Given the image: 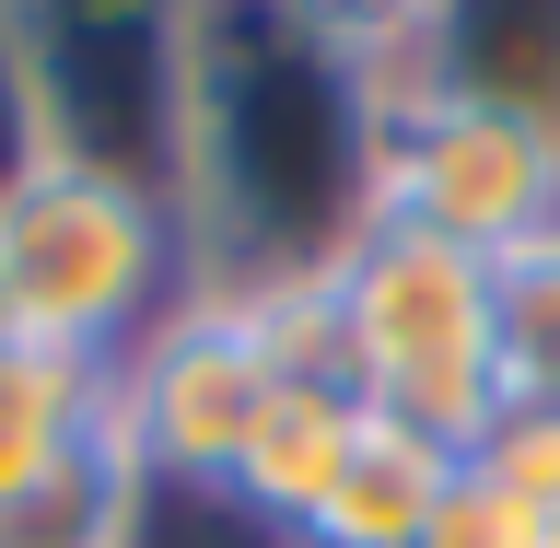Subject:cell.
Segmentation results:
<instances>
[{
  "mask_svg": "<svg viewBox=\"0 0 560 548\" xmlns=\"http://www.w3.org/2000/svg\"><path fill=\"white\" fill-rule=\"evenodd\" d=\"M490 339H502V397L560 409V222L490 257Z\"/></svg>",
  "mask_w": 560,
  "mask_h": 548,
  "instance_id": "12",
  "label": "cell"
},
{
  "mask_svg": "<svg viewBox=\"0 0 560 548\" xmlns=\"http://www.w3.org/2000/svg\"><path fill=\"white\" fill-rule=\"evenodd\" d=\"M269 397H280V362H269V339H257V315H245V292H210V280L117 362V432H129V455L152 479H175V490H222L234 479V455H245V432L269 420Z\"/></svg>",
  "mask_w": 560,
  "mask_h": 548,
  "instance_id": "6",
  "label": "cell"
},
{
  "mask_svg": "<svg viewBox=\"0 0 560 548\" xmlns=\"http://www.w3.org/2000/svg\"><path fill=\"white\" fill-rule=\"evenodd\" d=\"M140 502H152V467H140L129 432L105 420L70 467H47L24 502H0V548H129Z\"/></svg>",
  "mask_w": 560,
  "mask_h": 548,
  "instance_id": "11",
  "label": "cell"
},
{
  "mask_svg": "<svg viewBox=\"0 0 560 548\" xmlns=\"http://www.w3.org/2000/svg\"><path fill=\"white\" fill-rule=\"evenodd\" d=\"M409 82L479 94L560 140V0H420Z\"/></svg>",
  "mask_w": 560,
  "mask_h": 548,
  "instance_id": "7",
  "label": "cell"
},
{
  "mask_svg": "<svg viewBox=\"0 0 560 548\" xmlns=\"http://www.w3.org/2000/svg\"><path fill=\"white\" fill-rule=\"evenodd\" d=\"M444 479H455V444H444V432H409V420L362 409V444H350L327 514L304 525V548H420Z\"/></svg>",
  "mask_w": 560,
  "mask_h": 548,
  "instance_id": "9",
  "label": "cell"
},
{
  "mask_svg": "<svg viewBox=\"0 0 560 548\" xmlns=\"http://www.w3.org/2000/svg\"><path fill=\"white\" fill-rule=\"evenodd\" d=\"M105 420H117V374L35 350V339H0V502H24L47 467H70Z\"/></svg>",
  "mask_w": 560,
  "mask_h": 548,
  "instance_id": "10",
  "label": "cell"
},
{
  "mask_svg": "<svg viewBox=\"0 0 560 548\" xmlns=\"http://www.w3.org/2000/svg\"><path fill=\"white\" fill-rule=\"evenodd\" d=\"M350 444H362V397H350L339 374H280L269 420L245 432V455H234L222 490H234L269 537H304V525L327 514V490H339Z\"/></svg>",
  "mask_w": 560,
  "mask_h": 548,
  "instance_id": "8",
  "label": "cell"
},
{
  "mask_svg": "<svg viewBox=\"0 0 560 548\" xmlns=\"http://www.w3.org/2000/svg\"><path fill=\"white\" fill-rule=\"evenodd\" d=\"M327 304H339V374H350L362 409L409 420V432H444L455 455L490 432V409H502L490 257L432 245L409 222H374L327 269Z\"/></svg>",
  "mask_w": 560,
  "mask_h": 548,
  "instance_id": "3",
  "label": "cell"
},
{
  "mask_svg": "<svg viewBox=\"0 0 560 548\" xmlns=\"http://www.w3.org/2000/svg\"><path fill=\"white\" fill-rule=\"evenodd\" d=\"M374 222H409L467 257H514L525 234L560 222V140L479 94L397 82L374 129Z\"/></svg>",
  "mask_w": 560,
  "mask_h": 548,
  "instance_id": "5",
  "label": "cell"
},
{
  "mask_svg": "<svg viewBox=\"0 0 560 548\" xmlns=\"http://www.w3.org/2000/svg\"><path fill=\"white\" fill-rule=\"evenodd\" d=\"M420 548H549V514L455 455V479H444V502H432V525H420Z\"/></svg>",
  "mask_w": 560,
  "mask_h": 548,
  "instance_id": "13",
  "label": "cell"
},
{
  "mask_svg": "<svg viewBox=\"0 0 560 548\" xmlns=\"http://www.w3.org/2000/svg\"><path fill=\"white\" fill-rule=\"evenodd\" d=\"M397 70L315 0H187L164 199L210 292L327 280L374 234V129Z\"/></svg>",
  "mask_w": 560,
  "mask_h": 548,
  "instance_id": "1",
  "label": "cell"
},
{
  "mask_svg": "<svg viewBox=\"0 0 560 548\" xmlns=\"http://www.w3.org/2000/svg\"><path fill=\"white\" fill-rule=\"evenodd\" d=\"M0 339H12V304H0Z\"/></svg>",
  "mask_w": 560,
  "mask_h": 548,
  "instance_id": "15",
  "label": "cell"
},
{
  "mask_svg": "<svg viewBox=\"0 0 560 548\" xmlns=\"http://www.w3.org/2000/svg\"><path fill=\"white\" fill-rule=\"evenodd\" d=\"M0 35H12L47 152H94L164 187L187 0H0Z\"/></svg>",
  "mask_w": 560,
  "mask_h": 548,
  "instance_id": "4",
  "label": "cell"
},
{
  "mask_svg": "<svg viewBox=\"0 0 560 548\" xmlns=\"http://www.w3.org/2000/svg\"><path fill=\"white\" fill-rule=\"evenodd\" d=\"M292 548H304V537H292Z\"/></svg>",
  "mask_w": 560,
  "mask_h": 548,
  "instance_id": "16",
  "label": "cell"
},
{
  "mask_svg": "<svg viewBox=\"0 0 560 548\" xmlns=\"http://www.w3.org/2000/svg\"><path fill=\"white\" fill-rule=\"evenodd\" d=\"M467 467H490L514 502H537V514L560 525V409H525V397H502V409H490V432L467 444Z\"/></svg>",
  "mask_w": 560,
  "mask_h": 548,
  "instance_id": "14",
  "label": "cell"
},
{
  "mask_svg": "<svg viewBox=\"0 0 560 548\" xmlns=\"http://www.w3.org/2000/svg\"><path fill=\"white\" fill-rule=\"evenodd\" d=\"M187 292H199V257H187V222H175V199L152 175L94 164V152H35L0 187V304H12V339L117 374Z\"/></svg>",
  "mask_w": 560,
  "mask_h": 548,
  "instance_id": "2",
  "label": "cell"
}]
</instances>
